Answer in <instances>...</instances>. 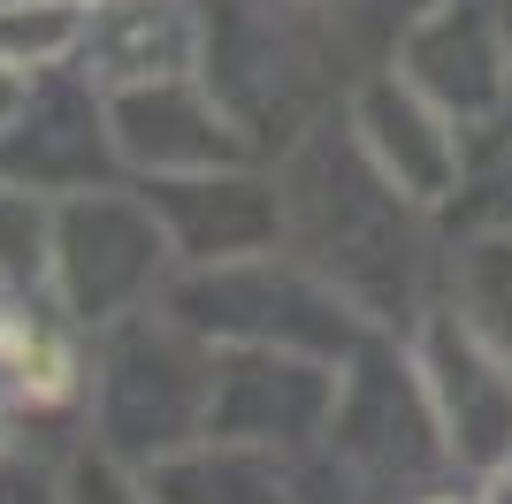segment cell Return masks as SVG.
<instances>
[{
    "label": "cell",
    "instance_id": "8992f818",
    "mask_svg": "<svg viewBox=\"0 0 512 504\" xmlns=\"http://www.w3.org/2000/svg\"><path fill=\"white\" fill-rule=\"evenodd\" d=\"M406 352L428 382V405L444 420V443L459 459V474L482 482V474L512 466V359L451 298H436L406 329Z\"/></svg>",
    "mask_w": 512,
    "mask_h": 504
},
{
    "label": "cell",
    "instance_id": "8fae6325",
    "mask_svg": "<svg viewBox=\"0 0 512 504\" xmlns=\"http://www.w3.org/2000/svg\"><path fill=\"white\" fill-rule=\"evenodd\" d=\"M115 161H123L115 153V123H107V100L85 69H77V84H31L16 123L0 130V176L46 191V199L107 184Z\"/></svg>",
    "mask_w": 512,
    "mask_h": 504
},
{
    "label": "cell",
    "instance_id": "cb8c5ba5",
    "mask_svg": "<svg viewBox=\"0 0 512 504\" xmlns=\"http://www.w3.org/2000/svg\"><path fill=\"white\" fill-rule=\"evenodd\" d=\"M0 466H8V413H0Z\"/></svg>",
    "mask_w": 512,
    "mask_h": 504
},
{
    "label": "cell",
    "instance_id": "d6986e66",
    "mask_svg": "<svg viewBox=\"0 0 512 504\" xmlns=\"http://www.w3.org/2000/svg\"><path fill=\"white\" fill-rule=\"evenodd\" d=\"M62 504H153V489H146V474L130 459H115V451L92 436L62 474Z\"/></svg>",
    "mask_w": 512,
    "mask_h": 504
},
{
    "label": "cell",
    "instance_id": "7a4b0ae2",
    "mask_svg": "<svg viewBox=\"0 0 512 504\" xmlns=\"http://www.w3.org/2000/svg\"><path fill=\"white\" fill-rule=\"evenodd\" d=\"M276 252L184 268L176 283H161V306H169L184 329H199L207 344L222 336V344H276V352L352 359L375 321H367L337 283H321L299 252H291V260H276Z\"/></svg>",
    "mask_w": 512,
    "mask_h": 504
},
{
    "label": "cell",
    "instance_id": "ffe728a7",
    "mask_svg": "<svg viewBox=\"0 0 512 504\" xmlns=\"http://www.w3.org/2000/svg\"><path fill=\"white\" fill-rule=\"evenodd\" d=\"M306 8H329V16H337V39H344V54H352V69H375L367 62V46H360V23H352V8H360V0H306Z\"/></svg>",
    "mask_w": 512,
    "mask_h": 504
},
{
    "label": "cell",
    "instance_id": "30bf717a",
    "mask_svg": "<svg viewBox=\"0 0 512 504\" xmlns=\"http://www.w3.org/2000/svg\"><path fill=\"white\" fill-rule=\"evenodd\" d=\"M107 123H115V153L146 176H192V168H230L253 153L245 123L214 100V84L199 77H153L107 92Z\"/></svg>",
    "mask_w": 512,
    "mask_h": 504
},
{
    "label": "cell",
    "instance_id": "2e32d148",
    "mask_svg": "<svg viewBox=\"0 0 512 504\" xmlns=\"http://www.w3.org/2000/svg\"><path fill=\"white\" fill-rule=\"evenodd\" d=\"M444 298L474 329L490 336L497 352L512 359V230H474V237H451V275H444Z\"/></svg>",
    "mask_w": 512,
    "mask_h": 504
},
{
    "label": "cell",
    "instance_id": "5b68a950",
    "mask_svg": "<svg viewBox=\"0 0 512 504\" xmlns=\"http://www.w3.org/2000/svg\"><path fill=\"white\" fill-rule=\"evenodd\" d=\"M169 268H176V245H169V230H161L153 199H130V191H115V184L54 199L46 283H54L69 321L107 329V321L138 314L146 298H161Z\"/></svg>",
    "mask_w": 512,
    "mask_h": 504
},
{
    "label": "cell",
    "instance_id": "9c48e42d",
    "mask_svg": "<svg viewBox=\"0 0 512 504\" xmlns=\"http://www.w3.org/2000/svg\"><path fill=\"white\" fill-rule=\"evenodd\" d=\"M153 214L176 245V268H214V260H253L283 245V184L260 168H192V176H153Z\"/></svg>",
    "mask_w": 512,
    "mask_h": 504
},
{
    "label": "cell",
    "instance_id": "6da1fadb",
    "mask_svg": "<svg viewBox=\"0 0 512 504\" xmlns=\"http://www.w3.org/2000/svg\"><path fill=\"white\" fill-rule=\"evenodd\" d=\"M283 245L321 283H337L375 329H413L444 298L451 245L436 237V207L390 184L352 138V123H314L283 146Z\"/></svg>",
    "mask_w": 512,
    "mask_h": 504
},
{
    "label": "cell",
    "instance_id": "44dd1931",
    "mask_svg": "<svg viewBox=\"0 0 512 504\" xmlns=\"http://www.w3.org/2000/svg\"><path fill=\"white\" fill-rule=\"evenodd\" d=\"M0 504H46V482L31 474V466L8 459V466H0Z\"/></svg>",
    "mask_w": 512,
    "mask_h": 504
},
{
    "label": "cell",
    "instance_id": "7c38bea8",
    "mask_svg": "<svg viewBox=\"0 0 512 504\" xmlns=\"http://www.w3.org/2000/svg\"><path fill=\"white\" fill-rule=\"evenodd\" d=\"M344 123H352V138L367 146V161L383 168L390 184H406L421 207H444L451 199V184H459V130L467 123L444 115L398 62L367 69V77L352 84Z\"/></svg>",
    "mask_w": 512,
    "mask_h": 504
},
{
    "label": "cell",
    "instance_id": "4fadbf2b",
    "mask_svg": "<svg viewBox=\"0 0 512 504\" xmlns=\"http://www.w3.org/2000/svg\"><path fill=\"white\" fill-rule=\"evenodd\" d=\"M192 54H199V23L184 16V0H100L85 16L77 69L100 92H123V84L184 77Z\"/></svg>",
    "mask_w": 512,
    "mask_h": 504
},
{
    "label": "cell",
    "instance_id": "277c9868",
    "mask_svg": "<svg viewBox=\"0 0 512 504\" xmlns=\"http://www.w3.org/2000/svg\"><path fill=\"white\" fill-rule=\"evenodd\" d=\"M337 443V474L360 489H413V497H436L451 489L459 459L444 443V420L428 405V382L413 367V352H390V344H360L344 359V398L329 436Z\"/></svg>",
    "mask_w": 512,
    "mask_h": 504
},
{
    "label": "cell",
    "instance_id": "52a82bcc",
    "mask_svg": "<svg viewBox=\"0 0 512 504\" xmlns=\"http://www.w3.org/2000/svg\"><path fill=\"white\" fill-rule=\"evenodd\" d=\"M344 359L314 352H276V344H230L214 359V405L207 436H237L260 451H306L329 436L344 398Z\"/></svg>",
    "mask_w": 512,
    "mask_h": 504
},
{
    "label": "cell",
    "instance_id": "5bb4252c",
    "mask_svg": "<svg viewBox=\"0 0 512 504\" xmlns=\"http://www.w3.org/2000/svg\"><path fill=\"white\" fill-rule=\"evenodd\" d=\"M146 489L153 504H299L291 497V466L260 443H237V436H199L184 451L146 466Z\"/></svg>",
    "mask_w": 512,
    "mask_h": 504
},
{
    "label": "cell",
    "instance_id": "9a60e30c",
    "mask_svg": "<svg viewBox=\"0 0 512 504\" xmlns=\"http://www.w3.org/2000/svg\"><path fill=\"white\" fill-rule=\"evenodd\" d=\"M436 214L451 222V237L512 230V100L459 130V184Z\"/></svg>",
    "mask_w": 512,
    "mask_h": 504
},
{
    "label": "cell",
    "instance_id": "484cf974",
    "mask_svg": "<svg viewBox=\"0 0 512 504\" xmlns=\"http://www.w3.org/2000/svg\"><path fill=\"white\" fill-rule=\"evenodd\" d=\"M77 8H85V0H77Z\"/></svg>",
    "mask_w": 512,
    "mask_h": 504
},
{
    "label": "cell",
    "instance_id": "3957f363",
    "mask_svg": "<svg viewBox=\"0 0 512 504\" xmlns=\"http://www.w3.org/2000/svg\"><path fill=\"white\" fill-rule=\"evenodd\" d=\"M92 405H100V443L130 466H153L169 451H184V443H199L207 436V405H214L207 336L184 329L169 306L161 314L138 306V314L107 321Z\"/></svg>",
    "mask_w": 512,
    "mask_h": 504
},
{
    "label": "cell",
    "instance_id": "e0dca14e",
    "mask_svg": "<svg viewBox=\"0 0 512 504\" xmlns=\"http://www.w3.org/2000/svg\"><path fill=\"white\" fill-rule=\"evenodd\" d=\"M85 46V8L77 0H0V62L39 77Z\"/></svg>",
    "mask_w": 512,
    "mask_h": 504
},
{
    "label": "cell",
    "instance_id": "d4e9b609",
    "mask_svg": "<svg viewBox=\"0 0 512 504\" xmlns=\"http://www.w3.org/2000/svg\"><path fill=\"white\" fill-rule=\"evenodd\" d=\"M505 23H512V0H505Z\"/></svg>",
    "mask_w": 512,
    "mask_h": 504
},
{
    "label": "cell",
    "instance_id": "ac0fdd59",
    "mask_svg": "<svg viewBox=\"0 0 512 504\" xmlns=\"http://www.w3.org/2000/svg\"><path fill=\"white\" fill-rule=\"evenodd\" d=\"M46 245H54V207H46V191L0 176V283L46 275Z\"/></svg>",
    "mask_w": 512,
    "mask_h": 504
},
{
    "label": "cell",
    "instance_id": "7402d4cb",
    "mask_svg": "<svg viewBox=\"0 0 512 504\" xmlns=\"http://www.w3.org/2000/svg\"><path fill=\"white\" fill-rule=\"evenodd\" d=\"M23 92H31V77H23V69H8V62H0V130L16 123V107H23Z\"/></svg>",
    "mask_w": 512,
    "mask_h": 504
},
{
    "label": "cell",
    "instance_id": "603a6c76",
    "mask_svg": "<svg viewBox=\"0 0 512 504\" xmlns=\"http://www.w3.org/2000/svg\"><path fill=\"white\" fill-rule=\"evenodd\" d=\"M474 504H512V466L482 474V482H474Z\"/></svg>",
    "mask_w": 512,
    "mask_h": 504
},
{
    "label": "cell",
    "instance_id": "ba28073f",
    "mask_svg": "<svg viewBox=\"0 0 512 504\" xmlns=\"http://www.w3.org/2000/svg\"><path fill=\"white\" fill-rule=\"evenodd\" d=\"M390 62L421 84L428 100L459 115V123H482L512 100V23L505 0H436L398 31Z\"/></svg>",
    "mask_w": 512,
    "mask_h": 504
}]
</instances>
